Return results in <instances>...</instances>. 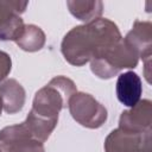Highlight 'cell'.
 Instances as JSON below:
<instances>
[{
    "label": "cell",
    "mask_w": 152,
    "mask_h": 152,
    "mask_svg": "<svg viewBox=\"0 0 152 152\" xmlns=\"http://www.w3.org/2000/svg\"><path fill=\"white\" fill-rule=\"evenodd\" d=\"M121 39L116 24L109 19L99 18L71 28L62 40L61 51L68 63L82 66L107 52Z\"/></svg>",
    "instance_id": "6da1fadb"
},
{
    "label": "cell",
    "mask_w": 152,
    "mask_h": 152,
    "mask_svg": "<svg viewBox=\"0 0 152 152\" xmlns=\"http://www.w3.org/2000/svg\"><path fill=\"white\" fill-rule=\"evenodd\" d=\"M76 91V84L70 78L65 76L53 77L36 93L28 116L55 129L59 112L68 106L70 97Z\"/></svg>",
    "instance_id": "7a4b0ae2"
},
{
    "label": "cell",
    "mask_w": 152,
    "mask_h": 152,
    "mask_svg": "<svg viewBox=\"0 0 152 152\" xmlns=\"http://www.w3.org/2000/svg\"><path fill=\"white\" fill-rule=\"evenodd\" d=\"M139 57L121 39L103 55L90 61L91 72L102 80H109L122 69L135 68Z\"/></svg>",
    "instance_id": "3957f363"
},
{
    "label": "cell",
    "mask_w": 152,
    "mask_h": 152,
    "mask_svg": "<svg viewBox=\"0 0 152 152\" xmlns=\"http://www.w3.org/2000/svg\"><path fill=\"white\" fill-rule=\"evenodd\" d=\"M69 112L72 119L87 128H99L107 120V109L94 96L76 91L69 100Z\"/></svg>",
    "instance_id": "277c9868"
},
{
    "label": "cell",
    "mask_w": 152,
    "mask_h": 152,
    "mask_svg": "<svg viewBox=\"0 0 152 152\" xmlns=\"http://www.w3.org/2000/svg\"><path fill=\"white\" fill-rule=\"evenodd\" d=\"M104 152H151V129L134 133L118 127L107 135Z\"/></svg>",
    "instance_id": "5b68a950"
},
{
    "label": "cell",
    "mask_w": 152,
    "mask_h": 152,
    "mask_svg": "<svg viewBox=\"0 0 152 152\" xmlns=\"http://www.w3.org/2000/svg\"><path fill=\"white\" fill-rule=\"evenodd\" d=\"M0 148L2 152H45L44 142L36 140L24 122L0 131Z\"/></svg>",
    "instance_id": "8992f818"
},
{
    "label": "cell",
    "mask_w": 152,
    "mask_h": 152,
    "mask_svg": "<svg viewBox=\"0 0 152 152\" xmlns=\"http://www.w3.org/2000/svg\"><path fill=\"white\" fill-rule=\"evenodd\" d=\"M28 6L27 1L0 0V40L15 42L25 24L21 14Z\"/></svg>",
    "instance_id": "52a82bcc"
},
{
    "label": "cell",
    "mask_w": 152,
    "mask_h": 152,
    "mask_svg": "<svg viewBox=\"0 0 152 152\" xmlns=\"http://www.w3.org/2000/svg\"><path fill=\"white\" fill-rule=\"evenodd\" d=\"M152 124V102L150 100H140L135 106L124 110L119 119V128L144 133L151 129Z\"/></svg>",
    "instance_id": "ba28073f"
},
{
    "label": "cell",
    "mask_w": 152,
    "mask_h": 152,
    "mask_svg": "<svg viewBox=\"0 0 152 152\" xmlns=\"http://www.w3.org/2000/svg\"><path fill=\"white\" fill-rule=\"evenodd\" d=\"M125 44L144 61L151 59L152 48V24L150 21L137 20L131 31L122 38Z\"/></svg>",
    "instance_id": "9c48e42d"
},
{
    "label": "cell",
    "mask_w": 152,
    "mask_h": 152,
    "mask_svg": "<svg viewBox=\"0 0 152 152\" xmlns=\"http://www.w3.org/2000/svg\"><path fill=\"white\" fill-rule=\"evenodd\" d=\"M142 86L138 74L133 71H126L120 74L116 81V96L119 101L126 107L135 106L141 97Z\"/></svg>",
    "instance_id": "30bf717a"
},
{
    "label": "cell",
    "mask_w": 152,
    "mask_h": 152,
    "mask_svg": "<svg viewBox=\"0 0 152 152\" xmlns=\"http://www.w3.org/2000/svg\"><path fill=\"white\" fill-rule=\"evenodd\" d=\"M25 89L17 80L10 78L0 84V100L2 109L7 114L20 112L25 104Z\"/></svg>",
    "instance_id": "8fae6325"
},
{
    "label": "cell",
    "mask_w": 152,
    "mask_h": 152,
    "mask_svg": "<svg viewBox=\"0 0 152 152\" xmlns=\"http://www.w3.org/2000/svg\"><path fill=\"white\" fill-rule=\"evenodd\" d=\"M66 6L70 13L84 24L97 20L103 11V4L101 1L88 0H68Z\"/></svg>",
    "instance_id": "7c38bea8"
},
{
    "label": "cell",
    "mask_w": 152,
    "mask_h": 152,
    "mask_svg": "<svg viewBox=\"0 0 152 152\" xmlns=\"http://www.w3.org/2000/svg\"><path fill=\"white\" fill-rule=\"evenodd\" d=\"M45 33L44 31L33 24L25 25L21 34L15 40V44L24 51L27 52H36L43 49L45 45Z\"/></svg>",
    "instance_id": "4fadbf2b"
},
{
    "label": "cell",
    "mask_w": 152,
    "mask_h": 152,
    "mask_svg": "<svg viewBox=\"0 0 152 152\" xmlns=\"http://www.w3.org/2000/svg\"><path fill=\"white\" fill-rule=\"evenodd\" d=\"M11 69H12L11 56L7 52L0 50V82H2L7 77V75L11 72Z\"/></svg>",
    "instance_id": "5bb4252c"
},
{
    "label": "cell",
    "mask_w": 152,
    "mask_h": 152,
    "mask_svg": "<svg viewBox=\"0 0 152 152\" xmlns=\"http://www.w3.org/2000/svg\"><path fill=\"white\" fill-rule=\"evenodd\" d=\"M1 110H2V103H1V100H0V114H1Z\"/></svg>",
    "instance_id": "9a60e30c"
},
{
    "label": "cell",
    "mask_w": 152,
    "mask_h": 152,
    "mask_svg": "<svg viewBox=\"0 0 152 152\" xmlns=\"http://www.w3.org/2000/svg\"><path fill=\"white\" fill-rule=\"evenodd\" d=\"M0 152H2V151H1V148H0Z\"/></svg>",
    "instance_id": "2e32d148"
}]
</instances>
